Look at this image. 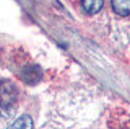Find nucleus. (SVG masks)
Masks as SVG:
<instances>
[{"label":"nucleus","instance_id":"nucleus-1","mask_svg":"<svg viewBox=\"0 0 130 129\" xmlns=\"http://www.w3.org/2000/svg\"><path fill=\"white\" fill-rule=\"evenodd\" d=\"M18 90L14 83L8 80L0 81V107L5 110L12 108L18 99Z\"/></svg>","mask_w":130,"mask_h":129},{"label":"nucleus","instance_id":"nucleus-2","mask_svg":"<svg viewBox=\"0 0 130 129\" xmlns=\"http://www.w3.org/2000/svg\"><path fill=\"white\" fill-rule=\"evenodd\" d=\"M21 77L27 85H35L42 79V69L37 65H29L22 69Z\"/></svg>","mask_w":130,"mask_h":129},{"label":"nucleus","instance_id":"nucleus-3","mask_svg":"<svg viewBox=\"0 0 130 129\" xmlns=\"http://www.w3.org/2000/svg\"><path fill=\"white\" fill-rule=\"evenodd\" d=\"M111 5L116 14L122 17L130 15V0H111Z\"/></svg>","mask_w":130,"mask_h":129},{"label":"nucleus","instance_id":"nucleus-4","mask_svg":"<svg viewBox=\"0 0 130 129\" xmlns=\"http://www.w3.org/2000/svg\"><path fill=\"white\" fill-rule=\"evenodd\" d=\"M33 121L30 116L22 115L11 124L7 129H33Z\"/></svg>","mask_w":130,"mask_h":129},{"label":"nucleus","instance_id":"nucleus-5","mask_svg":"<svg viewBox=\"0 0 130 129\" xmlns=\"http://www.w3.org/2000/svg\"><path fill=\"white\" fill-rule=\"evenodd\" d=\"M103 3L104 0H81L84 10L91 15L99 12L103 7Z\"/></svg>","mask_w":130,"mask_h":129}]
</instances>
